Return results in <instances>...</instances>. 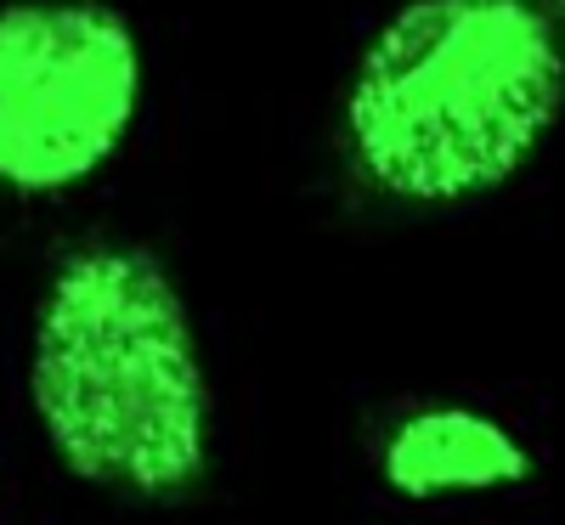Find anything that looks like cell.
Masks as SVG:
<instances>
[{
    "instance_id": "obj_3",
    "label": "cell",
    "mask_w": 565,
    "mask_h": 525,
    "mask_svg": "<svg viewBox=\"0 0 565 525\" xmlns=\"http://www.w3.org/2000/svg\"><path fill=\"white\" fill-rule=\"evenodd\" d=\"M141 57L119 12L23 0L0 12V181L52 193L97 170L136 119Z\"/></svg>"
},
{
    "instance_id": "obj_2",
    "label": "cell",
    "mask_w": 565,
    "mask_h": 525,
    "mask_svg": "<svg viewBox=\"0 0 565 525\" xmlns=\"http://www.w3.org/2000/svg\"><path fill=\"white\" fill-rule=\"evenodd\" d=\"M34 407L79 481L164 497L210 447L204 367L170 277L141 249H79L45 294Z\"/></svg>"
},
{
    "instance_id": "obj_1",
    "label": "cell",
    "mask_w": 565,
    "mask_h": 525,
    "mask_svg": "<svg viewBox=\"0 0 565 525\" xmlns=\"http://www.w3.org/2000/svg\"><path fill=\"white\" fill-rule=\"evenodd\" d=\"M565 125V0H407L345 97V148L373 193L481 204Z\"/></svg>"
},
{
    "instance_id": "obj_4",
    "label": "cell",
    "mask_w": 565,
    "mask_h": 525,
    "mask_svg": "<svg viewBox=\"0 0 565 525\" xmlns=\"http://www.w3.org/2000/svg\"><path fill=\"white\" fill-rule=\"evenodd\" d=\"M537 474V452L521 429L481 407H418L385 441V481L402 497H476L509 492Z\"/></svg>"
}]
</instances>
